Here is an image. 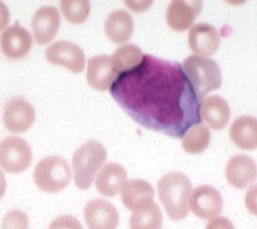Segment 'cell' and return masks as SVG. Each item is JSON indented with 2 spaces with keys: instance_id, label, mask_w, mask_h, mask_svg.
I'll return each instance as SVG.
<instances>
[{
  "instance_id": "f546056e",
  "label": "cell",
  "mask_w": 257,
  "mask_h": 229,
  "mask_svg": "<svg viewBox=\"0 0 257 229\" xmlns=\"http://www.w3.org/2000/svg\"><path fill=\"white\" fill-rule=\"evenodd\" d=\"M125 4L127 8H130V10L133 11V12L141 13L147 11L148 8L152 6V0H142V2H133V0L132 2H128V0H126Z\"/></svg>"
},
{
  "instance_id": "2e32d148",
  "label": "cell",
  "mask_w": 257,
  "mask_h": 229,
  "mask_svg": "<svg viewBox=\"0 0 257 229\" xmlns=\"http://www.w3.org/2000/svg\"><path fill=\"white\" fill-rule=\"evenodd\" d=\"M127 182V173L121 164L108 163L99 170L95 176L96 190L104 197H114L121 193Z\"/></svg>"
},
{
  "instance_id": "83f0119b",
  "label": "cell",
  "mask_w": 257,
  "mask_h": 229,
  "mask_svg": "<svg viewBox=\"0 0 257 229\" xmlns=\"http://www.w3.org/2000/svg\"><path fill=\"white\" fill-rule=\"evenodd\" d=\"M244 203L247 210L249 211L252 215L257 216V185H253L248 189L247 193H245Z\"/></svg>"
},
{
  "instance_id": "ba28073f",
  "label": "cell",
  "mask_w": 257,
  "mask_h": 229,
  "mask_svg": "<svg viewBox=\"0 0 257 229\" xmlns=\"http://www.w3.org/2000/svg\"><path fill=\"white\" fill-rule=\"evenodd\" d=\"M46 59L52 65H60L73 73L85 69V52L78 44L69 41H59L50 44L46 50Z\"/></svg>"
},
{
  "instance_id": "4316f807",
  "label": "cell",
  "mask_w": 257,
  "mask_h": 229,
  "mask_svg": "<svg viewBox=\"0 0 257 229\" xmlns=\"http://www.w3.org/2000/svg\"><path fill=\"white\" fill-rule=\"evenodd\" d=\"M48 229H83V226L73 215H61L51 221Z\"/></svg>"
},
{
  "instance_id": "52a82bcc",
  "label": "cell",
  "mask_w": 257,
  "mask_h": 229,
  "mask_svg": "<svg viewBox=\"0 0 257 229\" xmlns=\"http://www.w3.org/2000/svg\"><path fill=\"white\" fill-rule=\"evenodd\" d=\"M188 208L199 219H214L222 212V194L210 185L198 186L191 192L188 199Z\"/></svg>"
},
{
  "instance_id": "d6986e66",
  "label": "cell",
  "mask_w": 257,
  "mask_h": 229,
  "mask_svg": "<svg viewBox=\"0 0 257 229\" xmlns=\"http://www.w3.org/2000/svg\"><path fill=\"white\" fill-rule=\"evenodd\" d=\"M200 117L214 130H221L230 120V107L220 95H209L200 102Z\"/></svg>"
},
{
  "instance_id": "ac0fdd59",
  "label": "cell",
  "mask_w": 257,
  "mask_h": 229,
  "mask_svg": "<svg viewBox=\"0 0 257 229\" xmlns=\"http://www.w3.org/2000/svg\"><path fill=\"white\" fill-rule=\"evenodd\" d=\"M155 190L150 182L141 179L127 181L121 190V201L128 211H137L152 203Z\"/></svg>"
},
{
  "instance_id": "e0dca14e",
  "label": "cell",
  "mask_w": 257,
  "mask_h": 229,
  "mask_svg": "<svg viewBox=\"0 0 257 229\" xmlns=\"http://www.w3.org/2000/svg\"><path fill=\"white\" fill-rule=\"evenodd\" d=\"M87 84L97 91H107L117 79V73L113 70L110 56L97 55L91 57L87 63Z\"/></svg>"
},
{
  "instance_id": "4fadbf2b",
  "label": "cell",
  "mask_w": 257,
  "mask_h": 229,
  "mask_svg": "<svg viewBox=\"0 0 257 229\" xmlns=\"http://www.w3.org/2000/svg\"><path fill=\"white\" fill-rule=\"evenodd\" d=\"M226 180L232 188L244 189L257 179V164L251 157L235 155L230 158L225 168Z\"/></svg>"
},
{
  "instance_id": "603a6c76",
  "label": "cell",
  "mask_w": 257,
  "mask_h": 229,
  "mask_svg": "<svg viewBox=\"0 0 257 229\" xmlns=\"http://www.w3.org/2000/svg\"><path fill=\"white\" fill-rule=\"evenodd\" d=\"M130 229H161L163 226V213L160 207L155 202L146 207L134 211L128 220Z\"/></svg>"
},
{
  "instance_id": "5b68a950",
  "label": "cell",
  "mask_w": 257,
  "mask_h": 229,
  "mask_svg": "<svg viewBox=\"0 0 257 229\" xmlns=\"http://www.w3.org/2000/svg\"><path fill=\"white\" fill-rule=\"evenodd\" d=\"M34 182L42 192L59 193L69 185L72 171L63 157L51 155L43 158L34 170Z\"/></svg>"
},
{
  "instance_id": "9a60e30c",
  "label": "cell",
  "mask_w": 257,
  "mask_h": 229,
  "mask_svg": "<svg viewBox=\"0 0 257 229\" xmlns=\"http://www.w3.org/2000/svg\"><path fill=\"white\" fill-rule=\"evenodd\" d=\"M60 13L55 7H42L34 13L32 30L34 41L38 44L50 43L60 29Z\"/></svg>"
},
{
  "instance_id": "f1b7e54d",
  "label": "cell",
  "mask_w": 257,
  "mask_h": 229,
  "mask_svg": "<svg viewBox=\"0 0 257 229\" xmlns=\"http://www.w3.org/2000/svg\"><path fill=\"white\" fill-rule=\"evenodd\" d=\"M205 229H235L234 224L230 219L225 216H217L214 219H210L207 224Z\"/></svg>"
},
{
  "instance_id": "5bb4252c",
  "label": "cell",
  "mask_w": 257,
  "mask_h": 229,
  "mask_svg": "<svg viewBox=\"0 0 257 229\" xmlns=\"http://www.w3.org/2000/svg\"><path fill=\"white\" fill-rule=\"evenodd\" d=\"M32 34L20 25L10 26L0 34L2 52L12 60L25 57L32 50Z\"/></svg>"
},
{
  "instance_id": "7a4b0ae2",
  "label": "cell",
  "mask_w": 257,
  "mask_h": 229,
  "mask_svg": "<svg viewBox=\"0 0 257 229\" xmlns=\"http://www.w3.org/2000/svg\"><path fill=\"white\" fill-rule=\"evenodd\" d=\"M192 192L191 181L181 172H170L157 184L159 199L172 220H183L190 212L188 199Z\"/></svg>"
},
{
  "instance_id": "6da1fadb",
  "label": "cell",
  "mask_w": 257,
  "mask_h": 229,
  "mask_svg": "<svg viewBox=\"0 0 257 229\" xmlns=\"http://www.w3.org/2000/svg\"><path fill=\"white\" fill-rule=\"evenodd\" d=\"M110 95L139 125L182 138L200 124V101L182 65L145 55L142 63L117 75Z\"/></svg>"
},
{
  "instance_id": "30bf717a",
  "label": "cell",
  "mask_w": 257,
  "mask_h": 229,
  "mask_svg": "<svg viewBox=\"0 0 257 229\" xmlns=\"http://www.w3.org/2000/svg\"><path fill=\"white\" fill-rule=\"evenodd\" d=\"M188 46L195 56L209 59L220 47V34L210 24L199 22L192 25L188 32Z\"/></svg>"
},
{
  "instance_id": "7402d4cb",
  "label": "cell",
  "mask_w": 257,
  "mask_h": 229,
  "mask_svg": "<svg viewBox=\"0 0 257 229\" xmlns=\"http://www.w3.org/2000/svg\"><path fill=\"white\" fill-rule=\"evenodd\" d=\"M145 55L143 51L132 43L121 44L112 56H110V61H112L113 70L117 73V75L121 74L123 72L133 69L137 65L142 63Z\"/></svg>"
},
{
  "instance_id": "1f68e13d",
  "label": "cell",
  "mask_w": 257,
  "mask_h": 229,
  "mask_svg": "<svg viewBox=\"0 0 257 229\" xmlns=\"http://www.w3.org/2000/svg\"><path fill=\"white\" fill-rule=\"evenodd\" d=\"M6 190H7V180H6V176H4L3 171L0 170V199L4 197Z\"/></svg>"
},
{
  "instance_id": "cb8c5ba5",
  "label": "cell",
  "mask_w": 257,
  "mask_h": 229,
  "mask_svg": "<svg viewBox=\"0 0 257 229\" xmlns=\"http://www.w3.org/2000/svg\"><path fill=\"white\" fill-rule=\"evenodd\" d=\"M209 142V128L203 124H196L188 129L182 137V148L187 154L198 155L207 150Z\"/></svg>"
},
{
  "instance_id": "277c9868",
  "label": "cell",
  "mask_w": 257,
  "mask_h": 229,
  "mask_svg": "<svg viewBox=\"0 0 257 229\" xmlns=\"http://www.w3.org/2000/svg\"><path fill=\"white\" fill-rule=\"evenodd\" d=\"M182 68L200 102L208 93L220 89L222 84L220 66L212 59L192 55L183 61Z\"/></svg>"
},
{
  "instance_id": "44dd1931",
  "label": "cell",
  "mask_w": 257,
  "mask_h": 229,
  "mask_svg": "<svg viewBox=\"0 0 257 229\" xmlns=\"http://www.w3.org/2000/svg\"><path fill=\"white\" fill-rule=\"evenodd\" d=\"M230 138L236 147L241 150L257 148V119L252 116H241L230 126Z\"/></svg>"
},
{
  "instance_id": "8992f818",
  "label": "cell",
  "mask_w": 257,
  "mask_h": 229,
  "mask_svg": "<svg viewBox=\"0 0 257 229\" xmlns=\"http://www.w3.org/2000/svg\"><path fill=\"white\" fill-rule=\"evenodd\" d=\"M33 152L25 139L11 135L0 142V167L10 173H21L32 164Z\"/></svg>"
},
{
  "instance_id": "3957f363",
  "label": "cell",
  "mask_w": 257,
  "mask_h": 229,
  "mask_svg": "<svg viewBox=\"0 0 257 229\" xmlns=\"http://www.w3.org/2000/svg\"><path fill=\"white\" fill-rule=\"evenodd\" d=\"M105 160L107 150L100 142L91 139L79 146L72 159L73 179L77 188L82 190L90 188Z\"/></svg>"
},
{
  "instance_id": "484cf974",
  "label": "cell",
  "mask_w": 257,
  "mask_h": 229,
  "mask_svg": "<svg viewBox=\"0 0 257 229\" xmlns=\"http://www.w3.org/2000/svg\"><path fill=\"white\" fill-rule=\"evenodd\" d=\"M2 229H29V217L24 211L11 210L2 220Z\"/></svg>"
},
{
  "instance_id": "4dcf8cb0",
  "label": "cell",
  "mask_w": 257,
  "mask_h": 229,
  "mask_svg": "<svg viewBox=\"0 0 257 229\" xmlns=\"http://www.w3.org/2000/svg\"><path fill=\"white\" fill-rule=\"evenodd\" d=\"M10 24V10L6 3L0 0V32H4Z\"/></svg>"
},
{
  "instance_id": "ffe728a7",
  "label": "cell",
  "mask_w": 257,
  "mask_h": 229,
  "mask_svg": "<svg viewBox=\"0 0 257 229\" xmlns=\"http://www.w3.org/2000/svg\"><path fill=\"white\" fill-rule=\"evenodd\" d=\"M104 32L113 43L125 44L134 33V20L132 15L127 11H113L104 22Z\"/></svg>"
},
{
  "instance_id": "d4e9b609",
  "label": "cell",
  "mask_w": 257,
  "mask_h": 229,
  "mask_svg": "<svg viewBox=\"0 0 257 229\" xmlns=\"http://www.w3.org/2000/svg\"><path fill=\"white\" fill-rule=\"evenodd\" d=\"M60 10L63 12L66 21L79 25L87 20L91 6L88 0H61Z\"/></svg>"
},
{
  "instance_id": "7c38bea8",
  "label": "cell",
  "mask_w": 257,
  "mask_h": 229,
  "mask_svg": "<svg viewBox=\"0 0 257 229\" xmlns=\"http://www.w3.org/2000/svg\"><path fill=\"white\" fill-rule=\"evenodd\" d=\"M88 229H117L119 215L117 208L105 199H92L83 211Z\"/></svg>"
},
{
  "instance_id": "9c48e42d",
  "label": "cell",
  "mask_w": 257,
  "mask_h": 229,
  "mask_svg": "<svg viewBox=\"0 0 257 229\" xmlns=\"http://www.w3.org/2000/svg\"><path fill=\"white\" fill-rule=\"evenodd\" d=\"M35 121V110L22 98H13L4 107L3 124L10 132L24 133L32 128Z\"/></svg>"
},
{
  "instance_id": "8fae6325",
  "label": "cell",
  "mask_w": 257,
  "mask_h": 229,
  "mask_svg": "<svg viewBox=\"0 0 257 229\" xmlns=\"http://www.w3.org/2000/svg\"><path fill=\"white\" fill-rule=\"evenodd\" d=\"M201 8L200 0H173L166 10V24L173 32H185L194 25V20L199 16Z\"/></svg>"
}]
</instances>
